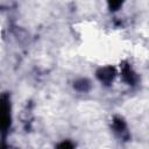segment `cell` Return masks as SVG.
<instances>
[{
	"mask_svg": "<svg viewBox=\"0 0 149 149\" xmlns=\"http://www.w3.org/2000/svg\"><path fill=\"white\" fill-rule=\"evenodd\" d=\"M10 125V105L7 95L0 97V132L5 133Z\"/></svg>",
	"mask_w": 149,
	"mask_h": 149,
	"instance_id": "obj_1",
	"label": "cell"
},
{
	"mask_svg": "<svg viewBox=\"0 0 149 149\" xmlns=\"http://www.w3.org/2000/svg\"><path fill=\"white\" fill-rule=\"evenodd\" d=\"M98 76H99V78L101 80L109 81L113 78V76H114V70L112 68H105V69H102V70L99 71V74Z\"/></svg>",
	"mask_w": 149,
	"mask_h": 149,
	"instance_id": "obj_2",
	"label": "cell"
},
{
	"mask_svg": "<svg viewBox=\"0 0 149 149\" xmlns=\"http://www.w3.org/2000/svg\"><path fill=\"white\" fill-rule=\"evenodd\" d=\"M109 1V6L113 9H116L118 7H120V5L122 3V0H108Z\"/></svg>",
	"mask_w": 149,
	"mask_h": 149,
	"instance_id": "obj_3",
	"label": "cell"
},
{
	"mask_svg": "<svg viewBox=\"0 0 149 149\" xmlns=\"http://www.w3.org/2000/svg\"><path fill=\"white\" fill-rule=\"evenodd\" d=\"M76 87H77V88H79V90H86V88H87V84H86V81L81 80L80 83L76 84Z\"/></svg>",
	"mask_w": 149,
	"mask_h": 149,
	"instance_id": "obj_4",
	"label": "cell"
},
{
	"mask_svg": "<svg viewBox=\"0 0 149 149\" xmlns=\"http://www.w3.org/2000/svg\"><path fill=\"white\" fill-rule=\"evenodd\" d=\"M59 147H63V148H64V147H71V144H69V143H63V144H61Z\"/></svg>",
	"mask_w": 149,
	"mask_h": 149,
	"instance_id": "obj_5",
	"label": "cell"
}]
</instances>
